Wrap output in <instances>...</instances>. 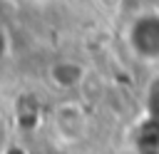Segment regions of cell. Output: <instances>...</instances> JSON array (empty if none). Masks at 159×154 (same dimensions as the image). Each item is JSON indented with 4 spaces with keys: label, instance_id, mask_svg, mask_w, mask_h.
Instances as JSON below:
<instances>
[{
    "label": "cell",
    "instance_id": "cell-2",
    "mask_svg": "<svg viewBox=\"0 0 159 154\" xmlns=\"http://www.w3.org/2000/svg\"><path fill=\"white\" fill-rule=\"evenodd\" d=\"M139 144H142V149H149V147L159 144V77L149 84V94H147V124L142 129Z\"/></svg>",
    "mask_w": 159,
    "mask_h": 154
},
{
    "label": "cell",
    "instance_id": "cell-4",
    "mask_svg": "<svg viewBox=\"0 0 159 154\" xmlns=\"http://www.w3.org/2000/svg\"><path fill=\"white\" fill-rule=\"evenodd\" d=\"M7 45H10L7 42V32H5V25L0 22V60L7 55Z\"/></svg>",
    "mask_w": 159,
    "mask_h": 154
},
{
    "label": "cell",
    "instance_id": "cell-1",
    "mask_svg": "<svg viewBox=\"0 0 159 154\" xmlns=\"http://www.w3.org/2000/svg\"><path fill=\"white\" fill-rule=\"evenodd\" d=\"M129 45L144 60L159 57V15L144 12L129 27Z\"/></svg>",
    "mask_w": 159,
    "mask_h": 154
},
{
    "label": "cell",
    "instance_id": "cell-3",
    "mask_svg": "<svg viewBox=\"0 0 159 154\" xmlns=\"http://www.w3.org/2000/svg\"><path fill=\"white\" fill-rule=\"evenodd\" d=\"M50 77H52V82H55L57 87L72 89V87H77V84L82 82V77H84V67H82L80 62H75V60H60V62L52 65Z\"/></svg>",
    "mask_w": 159,
    "mask_h": 154
}]
</instances>
